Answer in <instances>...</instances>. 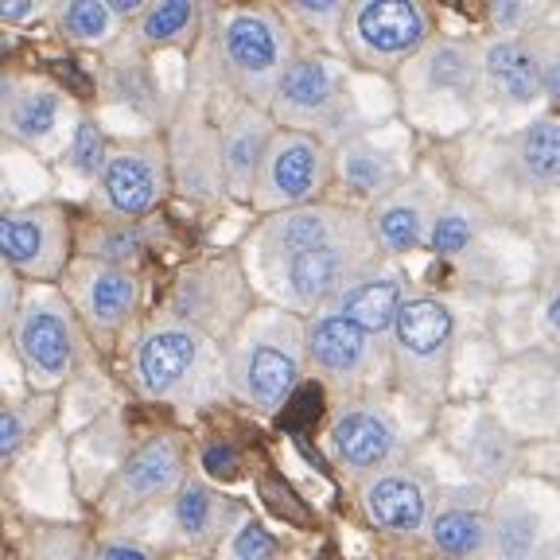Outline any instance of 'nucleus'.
<instances>
[{
  "mask_svg": "<svg viewBox=\"0 0 560 560\" xmlns=\"http://www.w3.org/2000/svg\"><path fill=\"white\" fill-rule=\"evenodd\" d=\"M132 385L149 401L175 409H202L230 394V350L210 335L160 315L132 347Z\"/></svg>",
  "mask_w": 560,
  "mask_h": 560,
  "instance_id": "f257e3e1",
  "label": "nucleus"
},
{
  "mask_svg": "<svg viewBox=\"0 0 560 560\" xmlns=\"http://www.w3.org/2000/svg\"><path fill=\"white\" fill-rule=\"evenodd\" d=\"M296 55L292 24L277 9H237L222 20L214 35V59L222 79L242 94V102L265 105V109Z\"/></svg>",
  "mask_w": 560,
  "mask_h": 560,
  "instance_id": "f03ea898",
  "label": "nucleus"
},
{
  "mask_svg": "<svg viewBox=\"0 0 560 560\" xmlns=\"http://www.w3.org/2000/svg\"><path fill=\"white\" fill-rule=\"evenodd\" d=\"M304 359V324L284 339V312H265L254 315L230 347V377L245 405L272 417L296 394Z\"/></svg>",
  "mask_w": 560,
  "mask_h": 560,
  "instance_id": "7ed1b4c3",
  "label": "nucleus"
},
{
  "mask_svg": "<svg viewBox=\"0 0 560 560\" xmlns=\"http://www.w3.org/2000/svg\"><path fill=\"white\" fill-rule=\"evenodd\" d=\"M164 315L210 335L230 350L242 327L254 319V284L237 257H202L175 277Z\"/></svg>",
  "mask_w": 560,
  "mask_h": 560,
  "instance_id": "20e7f679",
  "label": "nucleus"
},
{
  "mask_svg": "<svg viewBox=\"0 0 560 560\" xmlns=\"http://www.w3.org/2000/svg\"><path fill=\"white\" fill-rule=\"evenodd\" d=\"M269 114L280 129L312 132V137L327 140L331 149L347 144L350 94L342 62L319 51H300L272 94Z\"/></svg>",
  "mask_w": 560,
  "mask_h": 560,
  "instance_id": "39448f33",
  "label": "nucleus"
},
{
  "mask_svg": "<svg viewBox=\"0 0 560 560\" xmlns=\"http://www.w3.org/2000/svg\"><path fill=\"white\" fill-rule=\"evenodd\" d=\"M9 339L27 382L39 394H51L55 385L67 382L82 354L79 315H74V307L67 304L62 292L51 289L27 292L16 324L9 327Z\"/></svg>",
  "mask_w": 560,
  "mask_h": 560,
  "instance_id": "423d86ee",
  "label": "nucleus"
},
{
  "mask_svg": "<svg viewBox=\"0 0 560 560\" xmlns=\"http://www.w3.org/2000/svg\"><path fill=\"white\" fill-rule=\"evenodd\" d=\"M82 114L74 109L70 94L47 74L9 70L0 82V125L4 137L39 160L67 156Z\"/></svg>",
  "mask_w": 560,
  "mask_h": 560,
  "instance_id": "0eeeda50",
  "label": "nucleus"
},
{
  "mask_svg": "<svg viewBox=\"0 0 560 560\" xmlns=\"http://www.w3.org/2000/svg\"><path fill=\"white\" fill-rule=\"evenodd\" d=\"M452 342L455 324L444 300L436 296H409L397 315L389 350H394L397 377L405 389L420 397H440L452 370Z\"/></svg>",
  "mask_w": 560,
  "mask_h": 560,
  "instance_id": "6e6552de",
  "label": "nucleus"
},
{
  "mask_svg": "<svg viewBox=\"0 0 560 560\" xmlns=\"http://www.w3.org/2000/svg\"><path fill=\"white\" fill-rule=\"evenodd\" d=\"M429 32V12L412 0H359L342 27V51L374 70H397L432 44Z\"/></svg>",
  "mask_w": 560,
  "mask_h": 560,
  "instance_id": "1a4fd4ad",
  "label": "nucleus"
},
{
  "mask_svg": "<svg viewBox=\"0 0 560 560\" xmlns=\"http://www.w3.org/2000/svg\"><path fill=\"white\" fill-rule=\"evenodd\" d=\"M172 187V160H167V140H117L109 149L102 179L94 187V202L105 219L114 222H140L164 202Z\"/></svg>",
  "mask_w": 560,
  "mask_h": 560,
  "instance_id": "9d476101",
  "label": "nucleus"
},
{
  "mask_svg": "<svg viewBox=\"0 0 560 560\" xmlns=\"http://www.w3.org/2000/svg\"><path fill=\"white\" fill-rule=\"evenodd\" d=\"M377 265V245L374 234L359 237H342V242L319 245V249H307V254L289 257L284 265H277L280 289L289 296V304L296 312L319 315L335 304V300L347 292V284L354 277Z\"/></svg>",
  "mask_w": 560,
  "mask_h": 560,
  "instance_id": "9b49d317",
  "label": "nucleus"
},
{
  "mask_svg": "<svg viewBox=\"0 0 560 560\" xmlns=\"http://www.w3.org/2000/svg\"><path fill=\"white\" fill-rule=\"evenodd\" d=\"M335 175V149L312 132L280 129L272 140L269 160H265L261 184H257L254 207L269 214H284L315 202V195L331 184Z\"/></svg>",
  "mask_w": 560,
  "mask_h": 560,
  "instance_id": "f8f14e48",
  "label": "nucleus"
},
{
  "mask_svg": "<svg viewBox=\"0 0 560 560\" xmlns=\"http://www.w3.org/2000/svg\"><path fill=\"white\" fill-rule=\"evenodd\" d=\"M4 265L27 280H59L70 269V222L55 202L4 210L0 222Z\"/></svg>",
  "mask_w": 560,
  "mask_h": 560,
  "instance_id": "ddd939ff",
  "label": "nucleus"
},
{
  "mask_svg": "<svg viewBox=\"0 0 560 560\" xmlns=\"http://www.w3.org/2000/svg\"><path fill=\"white\" fill-rule=\"evenodd\" d=\"M184 482V447L172 436H152L137 452H129V459L117 467L114 482L102 499V510L114 522H125L140 510L156 506V502H172Z\"/></svg>",
  "mask_w": 560,
  "mask_h": 560,
  "instance_id": "4468645a",
  "label": "nucleus"
},
{
  "mask_svg": "<svg viewBox=\"0 0 560 560\" xmlns=\"http://www.w3.org/2000/svg\"><path fill=\"white\" fill-rule=\"evenodd\" d=\"M172 187L191 202H214L226 191L222 179V140L219 125L202 114L199 102H187L167 132Z\"/></svg>",
  "mask_w": 560,
  "mask_h": 560,
  "instance_id": "2eb2a0df",
  "label": "nucleus"
},
{
  "mask_svg": "<svg viewBox=\"0 0 560 560\" xmlns=\"http://www.w3.org/2000/svg\"><path fill=\"white\" fill-rule=\"evenodd\" d=\"M62 296L74 307L79 324H86L94 335H117L137 315L140 280L129 269L79 257V261H70L67 277H62Z\"/></svg>",
  "mask_w": 560,
  "mask_h": 560,
  "instance_id": "dca6fc26",
  "label": "nucleus"
},
{
  "mask_svg": "<svg viewBox=\"0 0 560 560\" xmlns=\"http://www.w3.org/2000/svg\"><path fill=\"white\" fill-rule=\"evenodd\" d=\"M440 210H444L440 187L432 184L429 175H412L394 195H385L382 202L370 207L366 222H370V234H374V245L389 257L429 249V237L440 219Z\"/></svg>",
  "mask_w": 560,
  "mask_h": 560,
  "instance_id": "f3484780",
  "label": "nucleus"
},
{
  "mask_svg": "<svg viewBox=\"0 0 560 560\" xmlns=\"http://www.w3.org/2000/svg\"><path fill=\"white\" fill-rule=\"evenodd\" d=\"M370 222L366 214L350 207H331V202H307V207L272 214L261 230H257V245L269 265H284L289 257L319 249V245L342 242V237L366 234Z\"/></svg>",
  "mask_w": 560,
  "mask_h": 560,
  "instance_id": "a211bd4d",
  "label": "nucleus"
},
{
  "mask_svg": "<svg viewBox=\"0 0 560 560\" xmlns=\"http://www.w3.org/2000/svg\"><path fill=\"white\" fill-rule=\"evenodd\" d=\"M277 132H280V125L272 121V114L265 105L237 102L234 109L222 117L219 140H222V179H226V195H234V199H242V202H254Z\"/></svg>",
  "mask_w": 560,
  "mask_h": 560,
  "instance_id": "6ab92c4d",
  "label": "nucleus"
},
{
  "mask_svg": "<svg viewBox=\"0 0 560 560\" xmlns=\"http://www.w3.org/2000/svg\"><path fill=\"white\" fill-rule=\"evenodd\" d=\"M304 354L327 382L354 385L374 374L377 339L339 312H319L304 324Z\"/></svg>",
  "mask_w": 560,
  "mask_h": 560,
  "instance_id": "aec40b11",
  "label": "nucleus"
},
{
  "mask_svg": "<svg viewBox=\"0 0 560 560\" xmlns=\"http://www.w3.org/2000/svg\"><path fill=\"white\" fill-rule=\"evenodd\" d=\"M327 444L350 475H374L377 479V471H385L401 452V432L377 405H354L331 424Z\"/></svg>",
  "mask_w": 560,
  "mask_h": 560,
  "instance_id": "412c9836",
  "label": "nucleus"
},
{
  "mask_svg": "<svg viewBox=\"0 0 560 560\" xmlns=\"http://www.w3.org/2000/svg\"><path fill=\"white\" fill-rule=\"evenodd\" d=\"M482 90L506 109H529L545 97L541 59L529 39L494 35L482 44Z\"/></svg>",
  "mask_w": 560,
  "mask_h": 560,
  "instance_id": "4be33fe9",
  "label": "nucleus"
},
{
  "mask_svg": "<svg viewBox=\"0 0 560 560\" xmlns=\"http://www.w3.org/2000/svg\"><path fill=\"white\" fill-rule=\"evenodd\" d=\"M405 82L424 97H471L482 86V44L432 39L405 67Z\"/></svg>",
  "mask_w": 560,
  "mask_h": 560,
  "instance_id": "5701e85b",
  "label": "nucleus"
},
{
  "mask_svg": "<svg viewBox=\"0 0 560 560\" xmlns=\"http://www.w3.org/2000/svg\"><path fill=\"white\" fill-rule=\"evenodd\" d=\"M167 506H172L175 537L195 552L214 549V545H226L230 537H234L237 525L249 517L242 506H234L230 499H222L219 490H210L202 479H187Z\"/></svg>",
  "mask_w": 560,
  "mask_h": 560,
  "instance_id": "b1692460",
  "label": "nucleus"
},
{
  "mask_svg": "<svg viewBox=\"0 0 560 560\" xmlns=\"http://www.w3.org/2000/svg\"><path fill=\"white\" fill-rule=\"evenodd\" d=\"M405 272L397 269L394 261H377L370 265L362 277H354L347 284L339 300H335L327 312H339L347 315L350 324H359L362 331H370L374 339H385V335H394L397 315L405 307Z\"/></svg>",
  "mask_w": 560,
  "mask_h": 560,
  "instance_id": "393cba45",
  "label": "nucleus"
},
{
  "mask_svg": "<svg viewBox=\"0 0 560 560\" xmlns=\"http://www.w3.org/2000/svg\"><path fill=\"white\" fill-rule=\"evenodd\" d=\"M362 506L366 517L385 529V534H420L429 529L432 514H429V487L417 479L412 471L397 467V471H385L377 479H370L366 494H362Z\"/></svg>",
  "mask_w": 560,
  "mask_h": 560,
  "instance_id": "a878e982",
  "label": "nucleus"
},
{
  "mask_svg": "<svg viewBox=\"0 0 560 560\" xmlns=\"http://www.w3.org/2000/svg\"><path fill=\"white\" fill-rule=\"evenodd\" d=\"M335 175H339L354 199L382 202L405 184L401 156L394 149H382L366 137H350L347 144L335 149Z\"/></svg>",
  "mask_w": 560,
  "mask_h": 560,
  "instance_id": "bb28decb",
  "label": "nucleus"
},
{
  "mask_svg": "<svg viewBox=\"0 0 560 560\" xmlns=\"http://www.w3.org/2000/svg\"><path fill=\"white\" fill-rule=\"evenodd\" d=\"M510 167L534 191H560V114L517 129L510 140Z\"/></svg>",
  "mask_w": 560,
  "mask_h": 560,
  "instance_id": "cd10ccee",
  "label": "nucleus"
},
{
  "mask_svg": "<svg viewBox=\"0 0 560 560\" xmlns=\"http://www.w3.org/2000/svg\"><path fill=\"white\" fill-rule=\"evenodd\" d=\"M545 525L534 502L502 494L490 510V560H541Z\"/></svg>",
  "mask_w": 560,
  "mask_h": 560,
  "instance_id": "c85d7f7f",
  "label": "nucleus"
},
{
  "mask_svg": "<svg viewBox=\"0 0 560 560\" xmlns=\"http://www.w3.org/2000/svg\"><path fill=\"white\" fill-rule=\"evenodd\" d=\"M429 537L436 545L440 557L447 560H475L487 557L490 549V517L479 506H464V502H452V506H440L429 522Z\"/></svg>",
  "mask_w": 560,
  "mask_h": 560,
  "instance_id": "c756f323",
  "label": "nucleus"
},
{
  "mask_svg": "<svg viewBox=\"0 0 560 560\" xmlns=\"http://www.w3.org/2000/svg\"><path fill=\"white\" fill-rule=\"evenodd\" d=\"M105 94L114 102L129 105L132 114L140 117H156L160 109V86L152 79V67L144 59L137 44H117L114 59L105 62Z\"/></svg>",
  "mask_w": 560,
  "mask_h": 560,
  "instance_id": "7c9ffc66",
  "label": "nucleus"
},
{
  "mask_svg": "<svg viewBox=\"0 0 560 560\" xmlns=\"http://www.w3.org/2000/svg\"><path fill=\"white\" fill-rule=\"evenodd\" d=\"M152 230L144 222H97L82 234L79 257L97 265H114V269H129L140 257L149 254Z\"/></svg>",
  "mask_w": 560,
  "mask_h": 560,
  "instance_id": "2f4dec72",
  "label": "nucleus"
},
{
  "mask_svg": "<svg viewBox=\"0 0 560 560\" xmlns=\"http://www.w3.org/2000/svg\"><path fill=\"white\" fill-rule=\"evenodd\" d=\"M59 35L74 47H117L121 44V20L114 16L109 0H70L55 9Z\"/></svg>",
  "mask_w": 560,
  "mask_h": 560,
  "instance_id": "473e14b6",
  "label": "nucleus"
},
{
  "mask_svg": "<svg viewBox=\"0 0 560 560\" xmlns=\"http://www.w3.org/2000/svg\"><path fill=\"white\" fill-rule=\"evenodd\" d=\"M199 20L202 9L191 4V0H164V4H149V12L137 20V35H132V44L140 51H149V47H175L191 39L199 32Z\"/></svg>",
  "mask_w": 560,
  "mask_h": 560,
  "instance_id": "72a5a7b5",
  "label": "nucleus"
},
{
  "mask_svg": "<svg viewBox=\"0 0 560 560\" xmlns=\"http://www.w3.org/2000/svg\"><path fill=\"white\" fill-rule=\"evenodd\" d=\"M51 409H55L51 394L9 401L4 409H0V455H4V464H12V459L27 447V440H35V432L47 424Z\"/></svg>",
  "mask_w": 560,
  "mask_h": 560,
  "instance_id": "f704fd0d",
  "label": "nucleus"
},
{
  "mask_svg": "<svg viewBox=\"0 0 560 560\" xmlns=\"http://www.w3.org/2000/svg\"><path fill=\"white\" fill-rule=\"evenodd\" d=\"M109 149H114V144L105 140L102 125H97L90 114H82V121H79V129H74V140H70V149H67V156H62V164L79 175L82 184L97 187L105 164H109Z\"/></svg>",
  "mask_w": 560,
  "mask_h": 560,
  "instance_id": "c9c22d12",
  "label": "nucleus"
},
{
  "mask_svg": "<svg viewBox=\"0 0 560 560\" xmlns=\"http://www.w3.org/2000/svg\"><path fill=\"white\" fill-rule=\"evenodd\" d=\"M475 230H479V222H475L471 202L447 199L444 210H440L436 226H432L429 249H432V254H440V257H459V254H467V249H471Z\"/></svg>",
  "mask_w": 560,
  "mask_h": 560,
  "instance_id": "e433bc0d",
  "label": "nucleus"
},
{
  "mask_svg": "<svg viewBox=\"0 0 560 560\" xmlns=\"http://www.w3.org/2000/svg\"><path fill=\"white\" fill-rule=\"evenodd\" d=\"M514 464V440L494 424V420H479V429L471 436V467L482 479H502Z\"/></svg>",
  "mask_w": 560,
  "mask_h": 560,
  "instance_id": "4c0bfd02",
  "label": "nucleus"
},
{
  "mask_svg": "<svg viewBox=\"0 0 560 560\" xmlns=\"http://www.w3.org/2000/svg\"><path fill=\"white\" fill-rule=\"evenodd\" d=\"M289 16L296 20L300 27H307V32L335 39V35H342V27H347L350 9L342 0H292Z\"/></svg>",
  "mask_w": 560,
  "mask_h": 560,
  "instance_id": "58836bf2",
  "label": "nucleus"
},
{
  "mask_svg": "<svg viewBox=\"0 0 560 560\" xmlns=\"http://www.w3.org/2000/svg\"><path fill=\"white\" fill-rule=\"evenodd\" d=\"M226 560H280V545L257 517H245L226 541Z\"/></svg>",
  "mask_w": 560,
  "mask_h": 560,
  "instance_id": "ea45409f",
  "label": "nucleus"
},
{
  "mask_svg": "<svg viewBox=\"0 0 560 560\" xmlns=\"http://www.w3.org/2000/svg\"><path fill=\"white\" fill-rule=\"evenodd\" d=\"M537 59H541V82H545V97L552 102V109L560 114V32H534L529 35Z\"/></svg>",
  "mask_w": 560,
  "mask_h": 560,
  "instance_id": "a19ab883",
  "label": "nucleus"
},
{
  "mask_svg": "<svg viewBox=\"0 0 560 560\" xmlns=\"http://www.w3.org/2000/svg\"><path fill=\"white\" fill-rule=\"evenodd\" d=\"M545 4H522V0H506V4H490V24L499 27V35L522 39L529 27H537V20L545 16Z\"/></svg>",
  "mask_w": 560,
  "mask_h": 560,
  "instance_id": "79ce46f5",
  "label": "nucleus"
},
{
  "mask_svg": "<svg viewBox=\"0 0 560 560\" xmlns=\"http://www.w3.org/2000/svg\"><path fill=\"white\" fill-rule=\"evenodd\" d=\"M32 560H86V545L74 529H55L51 537H35Z\"/></svg>",
  "mask_w": 560,
  "mask_h": 560,
  "instance_id": "37998d69",
  "label": "nucleus"
},
{
  "mask_svg": "<svg viewBox=\"0 0 560 560\" xmlns=\"http://www.w3.org/2000/svg\"><path fill=\"white\" fill-rule=\"evenodd\" d=\"M202 471L214 475V479H234L237 471H242V455H237V447L230 444H210L202 447Z\"/></svg>",
  "mask_w": 560,
  "mask_h": 560,
  "instance_id": "c03bdc74",
  "label": "nucleus"
},
{
  "mask_svg": "<svg viewBox=\"0 0 560 560\" xmlns=\"http://www.w3.org/2000/svg\"><path fill=\"white\" fill-rule=\"evenodd\" d=\"M44 16V4H35V0H4L0 4V20L9 27L27 24V20H39Z\"/></svg>",
  "mask_w": 560,
  "mask_h": 560,
  "instance_id": "a18cd8bd",
  "label": "nucleus"
},
{
  "mask_svg": "<svg viewBox=\"0 0 560 560\" xmlns=\"http://www.w3.org/2000/svg\"><path fill=\"white\" fill-rule=\"evenodd\" d=\"M102 560H156V557L137 541H105Z\"/></svg>",
  "mask_w": 560,
  "mask_h": 560,
  "instance_id": "49530a36",
  "label": "nucleus"
},
{
  "mask_svg": "<svg viewBox=\"0 0 560 560\" xmlns=\"http://www.w3.org/2000/svg\"><path fill=\"white\" fill-rule=\"evenodd\" d=\"M545 324L552 327V335L560 339V289L549 296V304H545Z\"/></svg>",
  "mask_w": 560,
  "mask_h": 560,
  "instance_id": "de8ad7c7",
  "label": "nucleus"
}]
</instances>
